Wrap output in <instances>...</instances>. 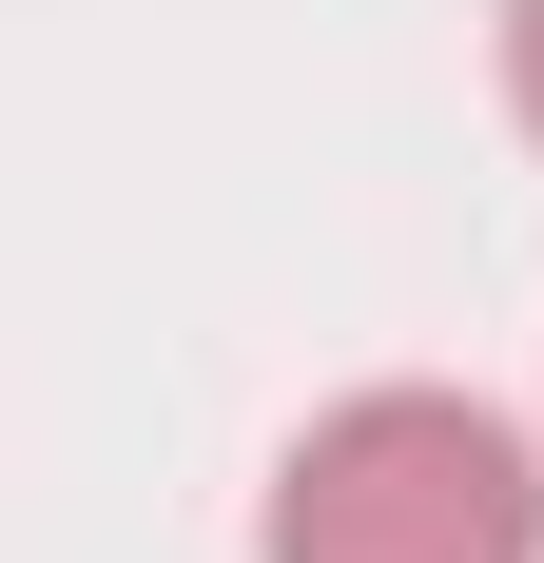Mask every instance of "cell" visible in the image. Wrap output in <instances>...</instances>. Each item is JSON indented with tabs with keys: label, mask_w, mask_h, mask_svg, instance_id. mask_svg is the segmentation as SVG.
Here are the masks:
<instances>
[{
	"label": "cell",
	"mask_w": 544,
	"mask_h": 563,
	"mask_svg": "<svg viewBox=\"0 0 544 563\" xmlns=\"http://www.w3.org/2000/svg\"><path fill=\"white\" fill-rule=\"evenodd\" d=\"M253 563H544V448L487 389H350L292 428Z\"/></svg>",
	"instance_id": "obj_1"
},
{
	"label": "cell",
	"mask_w": 544,
	"mask_h": 563,
	"mask_svg": "<svg viewBox=\"0 0 544 563\" xmlns=\"http://www.w3.org/2000/svg\"><path fill=\"white\" fill-rule=\"evenodd\" d=\"M505 117L544 136V0H505Z\"/></svg>",
	"instance_id": "obj_2"
}]
</instances>
